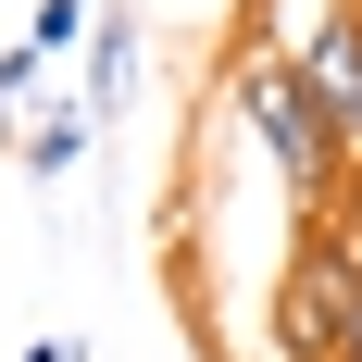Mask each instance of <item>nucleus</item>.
Here are the masks:
<instances>
[{"label": "nucleus", "mask_w": 362, "mask_h": 362, "mask_svg": "<svg viewBox=\"0 0 362 362\" xmlns=\"http://www.w3.org/2000/svg\"><path fill=\"white\" fill-rule=\"evenodd\" d=\"M225 100H238V125L262 138V163L288 175L300 213H325L337 187H350V150L325 138V112H313V88H300L288 50H238V63H225Z\"/></svg>", "instance_id": "obj_1"}, {"label": "nucleus", "mask_w": 362, "mask_h": 362, "mask_svg": "<svg viewBox=\"0 0 362 362\" xmlns=\"http://www.w3.org/2000/svg\"><path fill=\"white\" fill-rule=\"evenodd\" d=\"M350 300H362V238L313 225L300 262L275 275V362H337L350 350Z\"/></svg>", "instance_id": "obj_2"}, {"label": "nucleus", "mask_w": 362, "mask_h": 362, "mask_svg": "<svg viewBox=\"0 0 362 362\" xmlns=\"http://www.w3.org/2000/svg\"><path fill=\"white\" fill-rule=\"evenodd\" d=\"M288 63H300V88H313V112H325V138L362 163V0H337Z\"/></svg>", "instance_id": "obj_3"}, {"label": "nucleus", "mask_w": 362, "mask_h": 362, "mask_svg": "<svg viewBox=\"0 0 362 362\" xmlns=\"http://www.w3.org/2000/svg\"><path fill=\"white\" fill-rule=\"evenodd\" d=\"M88 150H100V112H88V88H63V100H37L25 125H13V163H25L37 187H63Z\"/></svg>", "instance_id": "obj_4"}, {"label": "nucleus", "mask_w": 362, "mask_h": 362, "mask_svg": "<svg viewBox=\"0 0 362 362\" xmlns=\"http://www.w3.org/2000/svg\"><path fill=\"white\" fill-rule=\"evenodd\" d=\"M138 0H100V25H88V112H100V125H125V112H138Z\"/></svg>", "instance_id": "obj_5"}, {"label": "nucleus", "mask_w": 362, "mask_h": 362, "mask_svg": "<svg viewBox=\"0 0 362 362\" xmlns=\"http://www.w3.org/2000/svg\"><path fill=\"white\" fill-rule=\"evenodd\" d=\"M88 25H100V0H37L13 50H25V63H75V50H88Z\"/></svg>", "instance_id": "obj_6"}, {"label": "nucleus", "mask_w": 362, "mask_h": 362, "mask_svg": "<svg viewBox=\"0 0 362 362\" xmlns=\"http://www.w3.org/2000/svg\"><path fill=\"white\" fill-rule=\"evenodd\" d=\"M25 362H88V337H25Z\"/></svg>", "instance_id": "obj_7"}, {"label": "nucleus", "mask_w": 362, "mask_h": 362, "mask_svg": "<svg viewBox=\"0 0 362 362\" xmlns=\"http://www.w3.org/2000/svg\"><path fill=\"white\" fill-rule=\"evenodd\" d=\"M337 362H362V300H350V350H337Z\"/></svg>", "instance_id": "obj_8"}, {"label": "nucleus", "mask_w": 362, "mask_h": 362, "mask_svg": "<svg viewBox=\"0 0 362 362\" xmlns=\"http://www.w3.org/2000/svg\"><path fill=\"white\" fill-rule=\"evenodd\" d=\"M0 138H13V88H0Z\"/></svg>", "instance_id": "obj_9"}]
</instances>
